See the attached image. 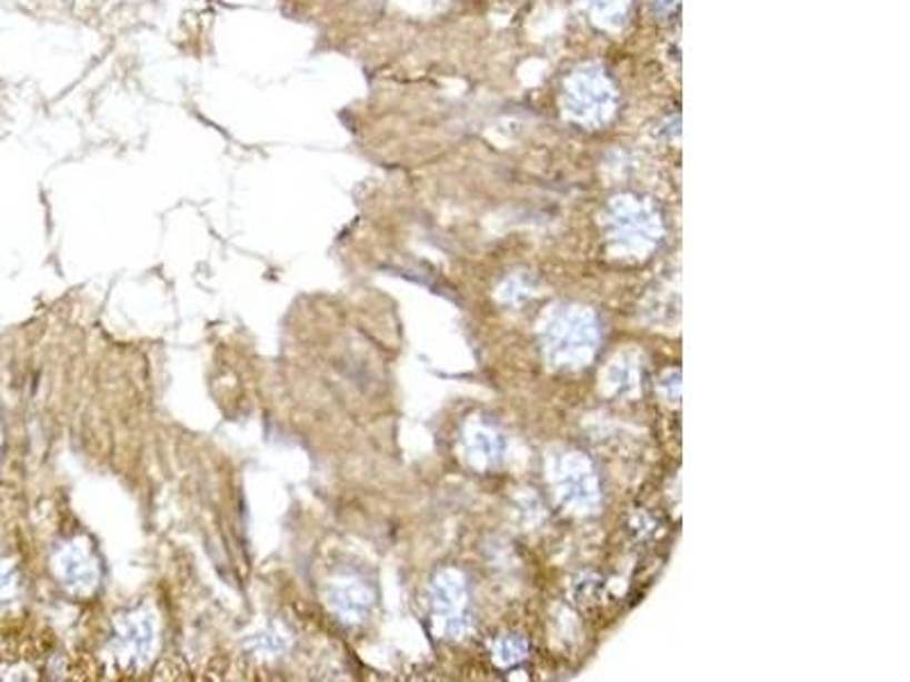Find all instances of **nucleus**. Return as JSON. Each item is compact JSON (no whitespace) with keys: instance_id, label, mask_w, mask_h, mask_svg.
<instances>
[{"instance_id":"nucleus-1","label":"nucleus","mask_w":910,"mask_h":682,"mask_svg":"<svg viewBox=\"0 0 910 682\" xmlns=\"http://www.w3.org/2000/svg\"><path fill=\"white\" fill-rule=\"evenodd\" d=\"M56 571L67 588L80 596H89L101 580V566L84 540H76L56 555Z\"/></svg>"},{"instance_id":"nucleus-2","label":"nucleus","mask_w":910,"mask_h":682,"mask_svg":"<svg viewBox=\"0 0 910 682\" xmlns=\"http://www.w3.org/2000/svg\"><path fill=\"white\" fill-rule=\"evenodd\" d=\"M119 651L134 664H147L156 651V625L151 614L132 612L117 623Z\"/></svg>"},{"instance_id":"nucleus-3","label":"nucleus","mask_w":910,"mask_h":682,"mask_svg":"<svg viewBox=\"0 0 910 682\" xmlns=\"http://www.w3.org/2000/svg\"><path fill=\"white\" fill-rule=\"evenodd\" d=\"M326 603L330 612L344 623H358L364 619L369 605H371V594L362 588L358 580H332L328 584L326 592Z\"/></svg>"},{"instance_id":"nucleus-4","label":"nucleus","mask_w":910,"mask_h":682,"mask_svg":"<svg viewBox=\"0 0 910 682\" xmlns=\"http://www.w3.org/2000/svg\"><path fill=\"white\" fill-rule=\"evenodd\" d=\"M17 571L10 562H0V603H6L10 599H14L17 594Z\"/></svg>"}]
</instances>
